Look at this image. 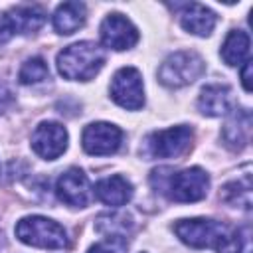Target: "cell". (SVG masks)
Returning a JSON list of instances; mask_svg holds the SVG:
<instances>
[{
    "mask_svg": "<svg viewBox=\"0 0 253 253\" xmlns=\"http://www.w3.org/2000/svg\"><path fill=\"white\" fill-rule=\"evenodd\" d=\"M150 184L156 188V192L166 194L170 200L190 204L206 198L210 188V176L198 166L180 172H174L172 168H156L150 174Z\"/></svg>",
    "mask_w": 253,
    "mask_h": 253,
    "instance_id": "6da1fadb",
    "label": "cell"
},
{
    "mask_svg": "<svg viewBox=\"0 0 253 253\" xmlns=\"http://www.w3.org/2000/svg\"><path fill=\"white\" fill-rule=\"evenodd\" d=\"M105 63V51L93 42H77L57 53V69L65 79L89 81Z\"/></svg>",
    "mask_w": 253,
    "mask_h": 253,
    "instance_id": "7a4b0ae2",
    "label": "cell"
},
{
    "mask_svg": "<svg viewBox=\"0 0 253 253\" xmlns=\"http://www.w3.org/2000/svg\"><path fill=\"white\" fill-rule=\"evenodd\" d=\"M16 237L32 247L42 249H63L67 245L65 229L43 215H28L16 223Z\"/></svg>",
    "mask_w": 253,
    "mask_h": 253,
    "instance_id": "3957f363",
    "label": "cell"
},
{
    "mask_svg": "<svg viewBox=\"0 0 253 253\" xmlns=\"http://www.w3.org/2000/svg\"><path fill=\"white\" fill-rule=\"evenodd\" d=\"M206 71L204 59L196 51H176L164 59L158 69V79L166 87H184L194 83Z\"/></svg>",
    "mask_w": 253,
    "mask_h": 253,
    "instance_id": "277c9868",
    "label": "cell"
},
{
    "mask_svg": "<svg viewBox=\"0 0 253 253\" xmlns=\"http://www.w3.org/2000/svg\"><path fill=\"white\" fill-rule=\"evenodd\" d=\"M192 138V128L186 125L156 130L146 138V154L152 158H178L190 150Z\"/></svg>",
    "mask_w": 253,
    "mask_h": 253,
    "instance_id": "5b68a950",
    "label": "cell"
},
{
    "mask_svg": "<svg viewBox=\"0 0 253 253\" xmlns=\"http://www.w3.org/2000/svg\"><path fill=\"white\" fill-rule=\"evenodd\" d=\"M111 97L117 105L128 111H138L144 105L142 77L136 67H121L111 81Z\"/></svg>",
    "mask_w": 253,
    "mask_h": 253,
    "instance_id": "8992f818",
    "label": "cell"
},
{
    "mask_svg": "<svg viewBox=\"0 0 253 253\" xmlns=\"http://www.w3.org/2000/svg\"><path fill=\"white\" fill-rule=\"evenodd\" d=\"M45 22V10L38 4H22L8 10L0 18V42L14 34H34Z\"/></svg>",
    "mask_w": 253,
    "mask_h": 253,
    "instance_id": "52a82bcc",
    "label": "cell"
},
{
    "mask_svg": "<svg viewBox=\"0 0 253 253\" xmlns=\"http://www.w3.org/2000/svg\"><path fill=\"white\" fill-rule=\"evenodd\" d=\"M123 142V130L111 123H91L83 128L81 144L91 156H107L119 150Z\"/></svg>",
    "mask_w": 253,
    "mask_h": 253,
    "instance_id": "ba28073f",
    "label": "cell"
},
{
    "mask_svg": "<svg viewBox=\"0 0 253 253\" xmlns=\"http://www.w3.org/2000/svg\"><path fill=\"white\" fill-rule=\"evenodd\" d=\"M32 148L45 160H55L67 148V130L55 121L40 123L32 132Z\"/></svg>",
    "mask_w": 253,
    "mask_h": 253,
    "instance_id": "9c48e42d",
    "label": "cell"
},
{
    "mask_svg": "<svg viewBox=\"0 0 253 253\" xmlns=\"http://www.w3.org/2000/svg\"><path fill=\"white\" fill-rule=\"evenodd\" d=\"M99 36L105 47L123 51V49H130L136 42H138V30L132 26V22L128 18H125L119 12L109 14L99 28Z\"/></svg>",
    "mask_w": 253,
    "mask_h": 253,
    "instance_id": "30bf717a",
    "label": "cell"
},
{
    "mask_svg": "<svg viewBox=\"0 0 253 253\" xmlns=\"http://www.w3.org/2000/svg\"><path fill=\"white\" fill-rule=\"evenodd\" d=\"M55 194L63 204L71 208H85L91 202V184L87 174L79 168L65 170L57 178Z\"/></svg>",
    "mask_w": 253,
    "mask_h": 253,
    "instance_id": "8fae6325",
    "label": "cell"
},
{
    "mask_svg": "<svg viewBox=\"0 0 253 253\" xmlns=\"http://www.w3.org/2000/svg\"><path fill=\"white\" fill-rule=\"evenodd\" d=\"M215 22H217V16L208 6L198 4V2L182 4L180 24L186 32L194 36H210L215 28Z\"/></svg>",
    "mask_w": 253,
    "mask_h": 253,
    "instance_id": "7c38bea8",
    "label": "cell"
},
{
    "mask_svg": "<svg viewBox=\"0 0 253 253\" xmlns=\"http://www.w3.org/2000/svg\"><path fill=\"white\" fill-rule=\"evenodd\" d=\"M93 194L99 202L111 208H119V206H125L132 198V184L125 176L115 174V176H107L99 180L93 188Z\"/></svg>",
    "mask_w": 253,
    "mask_h": 253,
    "instance_id": "4fadbf2b",
    "label": "cell"
},
{
    "mask_svg": "<svg viewBox=\"0 0 253 253\" xmlns=\"http://www.w3.org/2000/svg\"><path fill=\"white\" fill-rule=\"evenodd\" d=\"M249 134H251V113L247 109H233L221 130L225 144L233 150H241L243 146H247Z\"/></svg>",
    "mask_w": 253,
    "mask_h": 253,
    "instance_id": "5bb4252c",
    "label": "cell"
},
{
    "mask_svg": "<svg viewBox=\"0 0 253 253\" xmlns=\"http://www.w3.org/2000/svg\"><path fill=\"white\" fill-rule=\"evenodd\" d=\"M198 109L208 117L227 115L231 109V89L227 85H206L198 97Z\"/></svg>",
    "mask_w": 253,
    "mask_h": 253,
    "instance_id": "9a60e30c",
    "label": "cell"
},
{
    "mask_svg": "<svg viewBox=\"0 0 253 253\" xmlns=\"http://www.w3.org/2000/svg\"><path fill=\"white\" fill-rule=\"evenodd\" d=\"M87 18V8L83 2H63L53 12V28L57 34L69 36L77 32Z\"/></svg>",
    "mask_w": 253,
    "mask_h": 253,
    "instance_id": "2e32d148",
    "label": "cell"
},
{
    "mask_svg": "<svg viewBox=\"0 0 253 253\" xmlns=\"http://www.w3.org/2000/svg\"><path fill=\"white\" fill-rule=\"evenodd\" d=\"M221 57L227 65H241L249 57V36L243 30H231L221 45Z\"/></svg>",
    "mask_w": 253,
    "mask_h": 253,
    "instance_id": "e0dca14e",
    "label": "cell"
},
{
    "mask_svg": "<svg viewBox=\"0 0 253 253\" xmlns=\"http://www.w3.org/2000/svg\"><path fill=\"white\" fill-rule=\"evenodd\" d=\"M219 198L229 206L251 210V178H249V174H245L239 180H233V182L225 184L221 188Z\"/></svg>",
    "mask_w": 253,
    "mask_h": 253,
    "instance_id": "ac0fdd59",
    "label": "cell"
},
{
    "mask_svg": "<svg viewBox=\"0 0 253 253\" xmlns=\"http://www.w3.org/2000/svg\"><path fill=\"white\" fill-rule=\"evenodd\" d=\"M49 75V67L45 63L43 57H30L28 61H24V65L20 67L18 79L24 85H32V83H40Z\"/></svg>",
    "mask_w": 253,
    "mask_h": 253,
    "instance_id": "d6986e66",
    "label": "cell"
},
{
    "mask_svg": "<svg viewBox=\"0 0 253 253\" xmlns=\"http://www.w3.org/2000/svg\"><path fill=\"white\" fill-rule=\"evenodd\" d=\"M97 231L99 233H121L126 235V231L132 227V221L128 215H101L97 219Z\"/></svg>",
    "mask_w": 253,
    "mask_h": 253,
    "instance_id": "ffe728a7",
    "label": "cell"
},
{
    "mask_svg": "<svg viewBox=\"0 0 253 253\" xmlns=\"http://www.w3.org/2000/svg\"><path fill=\"white\" fill-rule=\"evenodd\" d=\"M128 249V241L126 235L121 233H107L105 239H101L99 243L91 245L87 249V253H126Z\"/></svg>",
    "mask_w": 253,
    "mask_h": 253,
    "instance_id": "44dd1931",
    "label": "cell"
},
{
    "mask_svg": "<svg viewBox=\"0 0 253 253\" xmlns=\"http://www.w3.org/2000/svg\"><path fill=\"white\" fill-rule=\"evenodd\" d=\"M241 85L247 93H251V61L249 59L243 63V69H241Z\"/></svg>",
    "mask_w": 253,
    "mask_h": 253,
    "instance_id": "7402d4cb",
    "label": "cell"
},
{
    "mask_svg": "<svg viewBox=\"0 0 253 253\" xmlns=\"http://www.w3.org/2000/svg\"><path fill=\"white\" fill-rule=\"evenodd\" d=\"M10 101H12V91H10L4 83H0V111H2Z\"/></svg>",
    "mask_w": 253,
    "mask_h": 253,
    "instance_id": "603a6c76",
    "label": "cell"
}]
</instances>
